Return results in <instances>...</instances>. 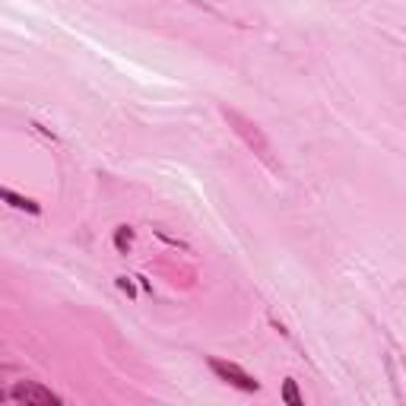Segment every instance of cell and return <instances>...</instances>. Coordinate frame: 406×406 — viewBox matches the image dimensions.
Wrapping results in <instances>:
<instances>
[{
    "label": "cell",
    "mask_w": 406,
    "mask_h": 406,
    "mask_svg": "<svg viewBox=\"0 0 406 406\" xmlns=\"http://www.w3.org/2000/svg\"><path fill=\"white\" fill-rule=\"evenodd\" d=\"M222 118H226L228 124H232V130L238 133V137L245 140V143L251 146V149L257 152V156L264 159L266 165H273V156H270V140L264 137V130H260V127L254 124L251 118H245V114L235 111V108H222Z\"/></svg>",
    "instance_id": "cell-1"
},
{
    "label": "cell",
    "mask_w": 406,
    "mask_h": 406,
    "mask_svg": "<svg viewBox=\"0 0 406 406\" xmlns=\"http://www.w3.org/2000/svg\"><path fill=\"white\" fill-rule=\"evenodd\" d=\"M209 368H213V374L219 381H226V384H232V387H238V390H247V393H254V390H260V384H257V378L254 374H247L241 365H235V362H222V359H209Z\"/></svg>",
    "instance_id": "cell-2"
},
{
    "label": "cell",
    "mask_w": 406,
    "mask_h": 406,
    "mask_svg": "<svg viewBox=\"0 0 406 406\" xmlns=\"http://www.w3.org/2000/svg\"><path fill=\"white\" fill-rule=\"evenodd\" d=\"M6 397L16 400V403H61V397H57L54 390L35 384V381H19V384H13V390L6 393Z\"/></svg>",
    "instance_id": "cell-3"
},
{
    "label": "cell",
    "mask_w": 406,
    "mask_h": 406,
    "mask_svg": "<svg viewBox=\"0 0 406 406\" xmlns=\"http://www.w3.org/2000/svg\"><path fill=\"white\" fill-rule=\"evenodd\" d=\"M0 200H6L13 209H23V213H32V216L42 213V207H38L35 200H29V197L16 194V190H10V187H0Z\"/></svg>",
    "instance_id": "cell-4"
},
{
    "label": "cell",
    "mask_w": 406,
    "mask_h": 406,
    "mask_svg": "<svg viewBox=\"0 0 406 406\" xmlns=\"http://www.w3.org/2000/svg\"><path fill=\"white\" fill-rule=\"evenodd\" d=\"M283 400L289 406H304V400H302V393H298V384L292 378H285L283 381Z\"/></svg>",
    "instance_id": "cell-5"
},
{
    "label": "cell",
    "mask_w": 406,
    "mask_h": 406,
    "mask_svg": "<svg viewBox=\"0 0 406 406\" xmlns=\"http://www.w3.org/2000/svg\"><path fill=\"white\" fill-rule=\"evenodd\" d=\"M130 241H133V228L130 226H118V232H114V247H118L121 254H127Z\"/></svg>",
    "instance_id": "cell-6"
},
{
    "label": "cell",
    "mask_w": 406,
    "mask_h": 406,
    "mask_svg": "<svg viewBox=\"0 0 406 406\" xmlns=\"http://www.w3.org/2000/svg\"><path fill=\"white\" fill-rule=\"evenodd\" d=\"M118 289H121V292H127V295H130V298L137 295V285H133L127 276H118Z\"/></svg>",
    "instance_id": "cell-7"
}]
</instances>
